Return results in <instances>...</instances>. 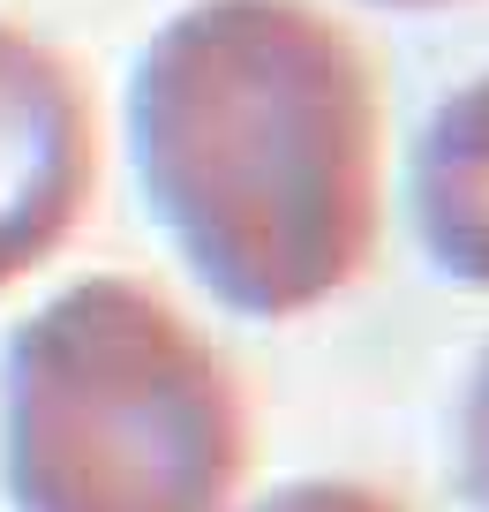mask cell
<instances>
[{"label":"cell","mask_w":489,"mask_h":512,"mask_svg":"<svg viewBox=\"0 0 489 512\" xmlns=\"http://www.w3.org/2000/svg\"><path fill=\"white\" fill-rule=\"evenodd\" d=\"M128 136L158 226L234 317H309L377 249L369 76L294 0L174 16L136 68Z\"/></svg>","instance_id":"obj_1"},{"label":"cell","mask_w":489,"mask_h":512,"mask_svg":"<svg viewBox=\"0 0 489 512\" xmlns=\"http://www.w3.org/2000/svg\"><path fill=\"white\" fill-rule=\"evenodd\" d=\"M0 475L16 512H241V377L166 294L83 279L0 354Z\"/></svg>","instance_id":"obj_2"},{"label":"cell","mask_w":489,"mask_h":512,"mask_svg":"<svg viewBox=\"0 0 489 512\" xmlns=\"http://www.w3.org/2000/svg\"><path fill=\"white\" fill-rule=\"evenodd\" d=\"M91 196V113L38 38L0 23V287L68 241Z\"/></svg>","instance_id":"obj_3"},{"label":"cell","mask_w":489,"mask_h":512,"mask_svg":"<svg viewBox=\"0 0 489 512\" xmlns=\"http://www.w3.org/2000/svg\"><path fill=\"white\" fill-rule=\"evenodd\" d=\"M414 234L444 279L489 294V76L452 91L414 151Z\"/></svg>","instance_id":"obj_4"},{"label":"cell","mask_w":489,"mask_h":512,"mask_svg":"<svg viewBox=\"0 0 489 512\" xmlns=\"http://www.w3.org/2000/svg\"><path fill=\"white\" fill-rule=\"evenodd\" d=\"M452 482L474 512H489V347L474 354L459 407H452Z\"/></svg>","instance_id":"obj_5"},{"label":"cell","mask_w":489,"mask_h":512,"mask_svg":"<svg viewBox=\"0 0 489 512\" xmlns=\"http://www.w3.org/2000/svg\"><path fill=\"white\" fill-rule=\"evenodd\" d=\"M241 512H407V505L369 490V482H347V475H301V482H279L271 497H256V505H241Z\"/></svg>","instance_id":"obj_6"}]
</instances>
